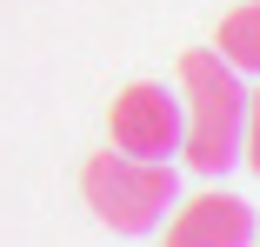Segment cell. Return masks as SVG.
<instances>
[{
  "instance_id": "obj_1",
  "label": "cell",
  "mask_w": 260,
  "mask_h": 247,
  "mask_svg": "<svg viewBox=\"0 0 260 247\" xmlns=\"http://www.w3.org/2000/svg\"><path fill=\"white\" fill-rule=\"evenodd\" d=\"M240 134H247V87L214 47L180 54V154L200 180H220L240 167Z\"/></svg>"
},
{
  "instance_id": "obj_5",
  "label": "cell",
  "mask_w": 260,
  "mask_h": 247,
  "mask_svg": "<svg viewBox=\"0 0 260 247\" xmlns=\"http://www.w3.org/2000/svg\"><path fill=\"white\" fill-rule=\"evenodd\" d=\"M214 54H220L234 74H260V0H240V7L220 20Z\"/></svg>"
},
{
  "instance_id": "obj_2",
  "label": "cell",
  "mask_w": 260,
  "mask_h": 247,
  "mask_svg": "<svg viewBox=\"0 0 260 247\" xmlns=\"http://www.w3.org/2000/svg\"><path fill=\"white\" fill-rule=\"evenodd\" d=\"M80 201L93 207L100 227L114 234H153L180 201V180L167 161H134V154H93L80 167Z\"/></svg>"
},
{
  "instance_id": "obj_4",
  "label": "cell",
  "mask_w": 260,
  "mask_h": 247,
  "mask_svg": "<svg viewBox=\"0 0 260 247\" xmlns=\"http://www.w3.org/2000/svg\"><path fill=\"white\" fill-rule=\"evenodd\" d=\"M253 207L240 201V194H193V201L180 207L174 201V221H167V240L160 247H253Z\"/></svg>"
},
{
  "instance_id": "obj_6",
  "label": "cell",
  "mask_w": 260,
  "mask_h": 247,
  "mask_svg": "<svg viewBox=\"0 0 260 247\" xmlns=\"http://www.w3.org/2000/svg\"><path fill=\"white\" fill-rule=\"evenodd\" d=\"M240 161L260 174V94H247V134H240Z\"/></svg>"
},
{
  "instance_id": "obj_3",
  "label": "cell",
  "mask_w": 260,
  "mask_h": 247,
  "mask_svg": "<svg viewBox=\"0 0 260 247\" xmlns=\"http://www.w3.org/2000/svg\"><path fill=\"white\" fill-rule=\"evenodd\" d=\"M107 134L120 154L134 161H167L180 154V94H167L160 80H134L114 94V107H107Z\"/></svg>"
},
{
  "instance_id": "obj_7",
  "label": "cell",
  "mask_w": 260,
  "mask_h": 247,
  "mask_svg": "<svg viewBox=\"0 0 260 247\" xmlns=\"http://www.w3.org/2000/svg\"><path fill=\"white\" fill-rule=\"evenodd\" d=\"M253 240H260V227H253Z\"/></svg>"
}]
</instances>
